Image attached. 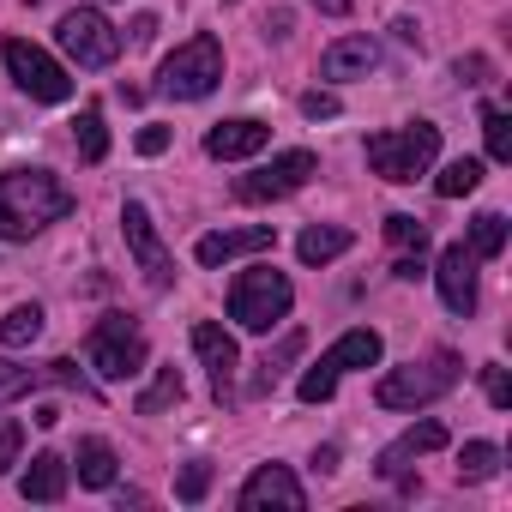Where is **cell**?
Instances as JSON below:
<instances>
[{"instance_id": "1", "label": "cell", "mask_w": 512, "mask_h": 512, "mask_svg": "<svg viewBox=\"0 0 512 512\" xmlns=\"http://www.w3.org/2000/svg\"><path fill=\"white\" fill-rule=\"evenodd\" d=\"M73 211V193L49 169H7L0 175V241H31Z\"/></svg>"}, {"instance_id": "2", "label": "cell", "mask_w": 512, "mask_h": 512, "mask_svg": "<svg viewBox=\"0 0 512 512\" xmlns=\"http://www.w3.org/2000/svg\"><path fill=\"white\" fill-rule=\"evenodd\" d=\"M434 157H440V127L434 121H404L392 133L368 139V169L380 181H416V175H428Z\"/></svg>"}, {"instance_id": "3", "label": "cell", "mask_w": 512, "mask_h": 512, "mask_svg": "<svg viewBox=\"0 0 512 512\" xmlns=\"http://www.w3.org/2000/svg\"><path fill=\"white\" fill-rule=\"evenodd\" d=\"M290 308H296V290L272 266H247L235 278V290H229V320L241 332H272L278 320H290Z\"/></svg>"}, {"instance_id": "4", "label": "cell", "mask_w": 512, "mask_h": 512, "mask_svg": "<svg viewBox=\"0 0 512 512\" xmlns=\"http://www.w3.org/2000/svg\"><path fill=\"white\" fill-rule=\"evenodd\" d=\"M223 85V43L205 31V37H193V43H181L175 55H163V67H157V91L163 97H175V103H199V97H211Z\"/></svg>"}, {"instance_id": "5", "label": "cell", "mask_w": 512, "mask_h": 512, "mask_svg": "<svg viewBox=\"0 0 512 512\" xmlns=\"http://www.w3.org/2000/svg\"><path fill=\"white\" fill-rule=\"evenodd\" d=\"M458 374H464V362H458L452 350H440V356H428V362L392 368V374L374 386V398H380V410H422V404L446 398V392L458 386Z\"/></svg>"}, {"instance_id": "6", "label": "cell", "mask_w": 512, "mask_h": 512, "mask_svg": "<svg viewBox=\"0 0 512 512\" xmlns=\"http://www.w3.org/2000/svg\"><path fill=\"white\" fill-rule=\"evenodd\" d=\"M145 356H151V344H145V332H139L127 314H103V320L91 326V338H85V362H91L103 380H133V374H145Z\"/></svg>"}, {"instance_id": "7", "label": "cell", "mask_w": 512, "mask_h": 512, "mask_svg": "<svg viewBox=\"0 0 512 512\" xmlns=\"http://www.w3.org/2000/svg\"><path fill=\"white\" fill-rule=\"evenodd\" d=\"M314 175H320V157H314V151H284V157H272V163H260V169H247V175L235 181V199H241V205H272V199L302 193Z\"/></svg>"}, {"instance_id": "8", "label": "cell", "mask_w": 512, "mask_h": 512, "mask_svg": "<svg viewBox=\"0 0 512 512\" xmlns=\"http://www.w3.org/2000/svg\"><path fill=\"white\" fill-rule=\"evenodd\" d=\"M7 73H13V85L25 91V97H37V103H67L73 97V79H67V67L55 61V55H43L37 43H25V37H7Z\"/></svg>"}, {"instance_id": "9", "label": "cell", "mask_w": 512, "mask_h": 512, "mask_svg": "<svg viewBox=\"0 0 512 512\" xmlns=\"http://www.w3.org/2000/svg\"><path fill=\"white\" fill-rule=\"evenodd\" d=\"M55 37H61L67 61H79V67H115V55H121V31L97 7H73Z\"/></svg>"}, {"instance_id": "10", "label": "cell", "mask_w": 512, "mask_h": 512, "mask_svg": "<svg viewBox=\"0 0 512 512\" xmlns=\"http://www.w3.org/2000/svg\"><path fill=\"white\" fill-rule=\"evenodd\" d=\"M121 229H127V247H133L145 284H151V290H169V284H175V260H169V247H163V235H157V223H151V211H145L139 199L121 205Z\"/></svg>"}, {"instance_id": "11", "label": "cell", "mask_w": 512, "mask_h": 512, "mask_svg": "<svg viewBox=\"0 0 512 512\" xmlns=\"http://www.w3.org/2000/svg\"><path fill=\"white\" fill-rule=\"evenodd\" d=\"M302 512L308 506V488L296 482V470H284V464H260L247 482H241V512Z\"/></svg>"}, {"instance_id": "12", "label": "cell", "mask_w": 512, "mask_h": 512, "mask_svg": "<svg viewBox=\"0 0 512 512\" xmlns=\"http://www.w3.org/2000/svg\"><path fill=\"white\" fill-rule=\"evenodd\" d=\"M434 284H440V302L452 308V314H476V253L464 247V241H452L446 253H440V266H434Z\"/></svg>"}, {"instance_id": "13", "label": "cell", "mask_w": 512, "mask_h": 512, "mask_svg": "<svg viewBox=\"0 0 512 512\" xmlns=\"http://www.w3.org/2000/svg\"><path fill=\"white\" fill-rule=\"evenodd\" d=\"M266 139H272V127H266V121L235 115V121H217V127L205 133V151H211L217 163H241V157H260V151H266Z\"/></svg>"}, {"instance_id": "14", "label": "cell", "mask_w": 512, "mask_h": 512, "mask_svg": "<svg viewBox=\"0 0 512 512\" xmlns=\"http://www.w3.org/2000/svg\"><path fill=\"white\" fill-rule=\"evenodd\" d=\"M193 350H199V362H205V374H211V392L223 398V392L235 386V368H241L235 338H229L217 320H199V326H193Z\"/></svg>"}, {"instance_id": "15", "label": "cell", "mask_w": 512, "mask_h": 512, "mask_svg": "<svg viewBox=\"0 0 512 512\" xmlns=\"http://www.w3.org/2000/svg\"><path fill=\"white\" fill-rule=\"evenodd\" d=\"M272 247V223H253V229H211L199 235L193 260L199 266H223V260H241V253H266Z\"/></svg>"}, {"instance_id": "16", "label": "cell", "mask_w": 512, "mask_h": 512, "mask_svg": "<svg viewBox=\"0 0 512 512\" xmlns=\"http://www.w3.org/2000/svg\"><path fill=\"white\" fill-rule=\"evenodd\" d=\"M380 67V43L374 37H338L320 55V79H368Z\"/></svg>"}, {"instance_id": "17", "label": "cell", "mask_w": 512, "mask_h": 512, "mask_svg": "<svg viewBox=\"0 0 512 512\" xmlns=\"http://www.w3.org/2000/svg\"><path fill=\"white\" fill-rule=\"evenodd\" d=\"M19 494L37 500V506H55V500L67 494V458H61V452H37L31 470L19 476Z\"/></svg>"}, {"instance_id": "18", "label": "cell", "mask_w": 512, "mask_h": 512, "mask_svg": "<svg viewBox=\"0 0 512 512\" xmlns=\"http://www.w3.org/2000/svg\"><path fill=\"white\" fill-rule=\"evenodd\" d=\"M332 374H350V368H374L380 362V332L374 326H356V332H344L326 356H320Z\"/></svg>"}, {"instance_id": "19", "label": "cell", "mask_w": 512, "mask_h": 512, "mask_svg": "<svg viewBox=\"0 0 512 512\" xmlns=\"http://www.w3.org/2000/svg\"><path fill=\"white\" fill-rule=\"evenodd\" d=\"M350 229H338V223H308L302 235H296V253H302V266H332L338 253H350Z\"/></svg>"}, {"instance_id": "20", "label": "cell", "mask_w": 512, "mask_h": 512, "mask_svg": "<svg viewBox=\"0 0 512 512\" xmlns=\"http://www.w3.org/2000/svg\"><path fill=\"white\" fill-rule=\"evenodd\" d=\"M446 446V428L440 422H416L404 440H392L386 452H380V476H404V458H416V452H440Z\"/></svg>"}, {"instance_id": "21", "label": "cell", "mask_w": 512, "mask_h": 512, "mask_svg": "<svg viewBox=\"0 0 512 512\" xmlns=\"http://www.w3.org/2000/svg\"><path fill=\"white\" fill-rule=\"evenodd\" d=\"M79 482L85 488H109L115 482V446L109 440H79Z\"/></svg>"}, {"instance_id": "22", "label": "cell", "mask_w": 512, "mask_h": 512, "mask_svg": "<svg viewBox=\"0 0 512 512\" xmlns=\"http://www.w3.org/2000/svg\"><path fill=\"white\" fill-rule=\"evenodd\" d=\"M181 398H187L181 374H175V368H157V380L133 398V410H139V416H157V410H169V404H181Z\"/></svg>"}, {"instance_id": "23", "label": "cell", "mask_w": 512, "mask_h": 512, "mask_svg": "<svg viewBox=\"0 0 512 512\" xmlns=\"http://www.w3.org/2000/svg\"><path fill=\"white\" fill-rule=\"evenodd\" d=\"M37 338H43V308L37 302H25V308H13L7 320H0V344H7V350L37 344Z\"/></svg>"}, {"instance_id": "24", "label": "cell", "mask_w": 512, "mask_h": 512, "mask_svg": "<svg viewBox=\"0 0 512 512\" xmlns=\"http://www.w3.org/2000/svg\"><path fill=\"white\" fill-rule=\"evenodd\" d=\"M37 386H49V368H19L0 356V404H13V398H31Z\"/></svg>"}, {"instance_id": "25", "label": "cell", "mask_w": 512, "mask_h": 512, "mask_svg": "<svg viewBox=\"0 0 512 512\" xmlns=\"http://www.w3.org/2000/svg\"><path fill=\"white\" fill-rule=\"evenodd\" d=\"M500 247H506V217L500 211H482L470 223V253H476V260H500Z\"/></svg>"}, {"instance_id": "26", "label": "cell", "mask_w": 512, "mask_h": 512, "mask_svg": "<svg viewBox=\"0 0 512 512\" xmlns=\"http://www.w3.org/2000/svg\"><path fill=\"white\" fill-rule=\"evenodd\" d=\"M476 181H482V163H476V157H458V163L440 169L434 193H440V199H464V193H476Z\"/></svg>"}, {"instance_id": "27", "label": "cell", "mask_w": 512, "mask_h": 512, "mask_svg": "<svg viewBox=\"0 0 512 512\" xmlns=\"http://www.w3.org/2000/svg\"><path fill=\"white\" fill-rule=\"evenodd\" d=\"M73 133H79V157H85V163H103V157H109V127H103V109H85Z\"/></svg>"}, {"instance_id": "28", "label": "cell", "mask_w": 512, "mask_h": 512, "mask_svg": "<svg viewBox=\"0 0 512 512\" xmlns=\"http://www.w3.org/2000/svg\"><path fill=\"white\" fill-rule=\"evenodd\" d=\"M494 470H500V446H494V440H470L464 458H458V476H464V482H488Z\"/></svg>"}, {"instance_id": "29", "label": "cell", "mask_w": 512, "mask_h": 512, "mask_svg": "<svg viewBox=\"0 0 512 512\" xmlns=\"http://www.w3.org/2000/svg\"><path fill=\"white\" fill-rule=\"evenodd\" d=\"M482 139L494 163H512V115L506 109H482Z\"/></svg>"}, {"instance_id": "30", "label": "cell", "mask_w": 512, "mask_h": 512, "mask_svg": "<svg viewBox=\"0 0 512 512\" xmlns=\"http://www.w3.org/2000/svg\"><path fill=\"white\" fill-rule=\"evenodd\" d=\"M386 241H398L404 253H422V247H428V223L410 217V211H392V217H386Z\"/></svg>"}, {"instance_id": "31", "label": "cell", "mask_w": 512, "mask_h": 512, "mask_svg": "<svg viewBox=\"0 0 512 512\" xmlns=\"http://www.w3.org/2000/svg\"><path fill=\"white\" fill-rule=\"evenodd\" d=\"M332 392H338V374H332L326 362H314V368L302 374V386H296V398H302V404H326Z\"/></svg>"}, {"instance_id": "32", "label": "cell", "mask_w": 512, "mask_h": 512, "mask_svg": "<svg viewBox=\"0 0 512 512\" xmlns=\"http://www.w3.org/2000/svg\"><path fill=\"white\" fill-rule=\"evenodd\" d=\"M19 446H25V428H19L13 416H0V476L19 464Z\"/></svg>"}, {"instance_id": "33", "label": "cell", "mask_w": 512, "mask_h": 512, "mask_svg": "<svg viewBox=\"0 0 512 512\" xmlns=\"http://www.w3.org/2000/svg\"><path fill=\"white\" fill-rule=\"evenodd\" d=\"M482 392H488V404H494V410H506V404H512V380H506V368H500V362H488V368H482Z\"/></svg>"}, {"instance_id": "34", "label": "cell", "mask_w": 512, "mask_h": 512, "mask_svg": "<svg viewBox=\"0 0 512 512\" xmlns=\"http://www.w3.org/2000/svg\"><path fill=\"white\" fill-rule=\"evenodd\" d=\"M205 488H211V464H187L181 470V482H175V494L193 506V500H205Z\"/></svg>"}, {"instance_id": "35", "label": "cell", "mask_w": 512, "mask_h": 512, "mask_svg": "<svg viewBox=\"0 0 512 512\" xmlns=\"http://www.w3.org/2000/svg\"><path fill=\"white\" fill-rule=\"evenodd\" d=\"M338 109H344V103H338L332 91H308V97H302V115H308V121H332Z\"/></svg>"}, {"instance_id": "36", "label": "cell", "mask_w": 512, "mask_h": 512, "mask_svg": "<svg viewBox=\"0 0 512 512\" xmlns=\"http://www.w3.org/2000/svg\"><path fill=\"white\" fill-rule=\"evenodd\" d=\"M169 151V127H145L139 133V157H163Z\"/></svg>"}, {"instance_id": "37", "label": "cell", "mask_w": 512, "mask_h": 512, "mask_svg": "<svg viewBox=\"0 0 512 512\" xmlns=\"http://www.w3.org/2000/svg\"><path fill=\"white\" fill-rule=\"evenodd\" d=\"M392 272H398V278H404V284H410V278H422V253H404V260H398V266H392Z\"/></svg>"}, {"instance_id": "38", "label": "cell", "mask_w": 512, "mask_h": 512, "mask_svg": "<svg viewBox=\"0 0 512 512\" xmlns=\"http://www.w3.org/2000/svg\"><path fill=\"white\" fill-rule=\"evenodd\" d=\"M151 37H157V19H151V13H139V19H133V43H151Z\"/></svg>"}, {"instance_id": "39", "label": "cell", "mask_w": 512, "mask_h": 512, "mask_svg": "<svg viewBox=\"0 0 512 512\" xmlns=\"http://www.w3.org/2000/svg\"><path fill=\"white\" fill-rule=\"evenodd\" d=\"M25 7H37V0H25Z\"/></svg>"}]
</instances>
